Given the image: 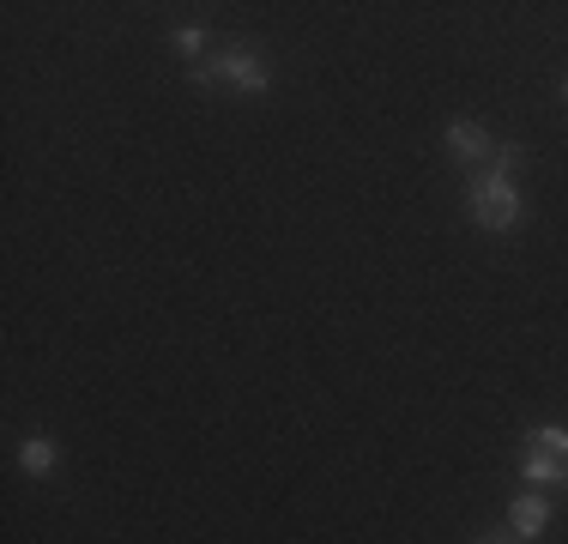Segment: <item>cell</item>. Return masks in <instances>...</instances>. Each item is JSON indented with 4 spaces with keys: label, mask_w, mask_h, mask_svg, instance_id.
<instances>
[{
    "label": "cell",
    "mask_w": 568,
    "mask_h": 544,
    "mask_svg": "<svg viewBox=\"0 0 568 544\" xmlns=\"http://www.w3.org/2000/svg\"><path fill=\"white\" fill-rule=\"evenodd\" d=\"M466 206H471V218H478L484 230H514V224H520V212H526L520 206V188H514L508 175H490V170L466 188Z\"/></svg>",
    "instance_id": "1"
},
{
    "label": "cell",
    "mask_w": 568,
    "mask_h": 544,
    "mask_svg": "<svg viewBox=\"0 0 568 544\" xmlns=\"http://www.w3.org/2000/svg\"><path fill=\"white\" fill-rule=\"evenodd\" d=\"M520 466L532 484H562L568 478V430H532L520 442Z\"/></svg>",
    "instance_id": "2"
},
{
    "label": "cell",
    "mask_w": 568,
    "mask_h": 544,
    "mask_svg": "<svg viewBox=\"0 0 568 544\" xmlns=\"http://www.w3.org/2000/svg\"><path fill=\"white\" fill-rule=\"evenodd\" d=\"M200 79H230V85H242V91H266V67L254 61L248 49H224L219 61L200 67Z\"/></svg>",
    "instance_id": "3"
},
{
    "label": "cell",
    "mask_w": 568,
    "mask_h": 544,
    "mask_svg": "<svg viewBox=\"0 0 568 544\" xmlns=\"http://www.w3.org/2000/svg\"><path fill=\"white\" fill-rule=\"evenodd\" d=\"M448 145H454L459 158H471V163H490V158H496L490 133H484V128H471V121H454V128H448Z\"/></svg>",
    "instance_id": "4"
},
{
    "label": "cell",
    "mask_w": 568,
    "mask_h": 544,
    "mask_svg": "<svg viewBox=\"0 0 568 544\" xmlns=\"http://www.w3.org/2000/svg\"><path fill=\"white\" fill-rule=\"evenodd\" d=\"M545 526H550V502L545 496H532V490H526V496H514V533L532 538V533H545Z\"/></svg>",
    "instance_id": "5"
},
{
    "label": "cell",
    "mask_w": 568,
    "mask_h": 544,
    "mask_svg": "<svg viewBox=\"0 0 568 544\" xmlns=\"http://www.w3.org/2000/svg\"><path fill=\"white\" fill-rule=\"evenodd\" d=\"M19 460H24V472H49V466H55V442H43V435H31V442L19 447Z\"/></svg>",
    "instance_id": "6"
},
{
    "label": "cell",
    "mask_w": 568,
    "mask_h": 544,
    "mask_svg": "<svg viewBox=\"0 0 568 544\" xmlns=\"http://www.w3.org/2000/svg\"><path fill=\"white\" fill-rule=\"evenodd\" d=\"M514 163H526L520 145H496V158H490V175H514Z\"/></svg>",
    "instance_id": "7"
},
{
    "label": "cell",
    "mask_w": 568,
    "mask_h": 544,
    "mask_svg": "<svg viewBox=\"0 0 568 544\" xmlns=\"http://www.w3.org/2000/svg\"><path fill=\"white\" fill-rule=\"evenodd\" d=\"M200 49H206V37H200V31H175V54H200Z\"/></svg>",
    "instance_id": "8"
},
{
    "label": "cell",
    "mask_w": 568,
    "mask_h": 544,
    "mask_svg": "<svg viewBox=\"0 0 568 544\" xmlns=\"http://www.w3.org/2000/svg\"><path fill=\"white\" fill-rule=\"evenodd\" d=\"M478 544H520V538H478Z\"/></svg>",
    "instance_id": "9"
},
{
    "label": "cell",
    "mask_w": 568,
    "mask_h": 544,
    "mask_svg": "<svg viewBox=\"0 0 568 544\" xmlns=\"http://www.w3.org/2000/svg\"><path fill=\"white\" fill-rule=\"evenodd\" d=\"M562 103H568V85H562Z\"/></svg>",
    "instance_id": "10"
}]
</instances>
